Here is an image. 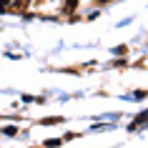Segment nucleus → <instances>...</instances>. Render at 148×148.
I'll list each match as a JSON object with an SVG mask.
<instances>
[{
	"label": "nucleus",
	"mask_w": 148,
	"mask_h": 148,
	"mask_svg": "<svg viewBox=\"0 0 148 148\" xmlns=\"http://www.w3.org/2000/svg\"><path fill=\"white\" fill-rule=\"evenodd\" d=\"M13 8H15V10H25V8H28V0H15Z\"/></svg>",
	"instance_id": "obj_1"
},
{
	"label": "nucleus",
	"mask_w": 148,
	"mask_h": 148,
	"mask_svg": "<svg viewBox=\"0 0 148 148\" xmlns=\"http://www.w3.org/2000/svg\"><path fill=\"white\" fill-rule=\"evenodd\" d=\"M65 3H68V5H65V10H73L75 5H78V0H65Z\"/></svg>",
	"instance_id": "obj_2"
},
{
	"label": "nucleus",
	"mask_w": 148,
	"mask_h": 148,
	"mask_svg": "<svg viewBox=\"0 0 148 148\" xmlns=\"http://www.w3.org/2000/svg\"><path fill=\"white\" fill-rule=\"evenodd\" d=\"M8 3H10V0H0V8L5 10V8H8Z\"/></svg>",
	"instance_id": "obj_3"
},
{
	"label": "nucleus",
	"mask_w": 148,
	"mask_h": 148,
	"mask_svg": "<svg viewBox=\"0 0 148 148\" xmlns=\"http://www.w3.org/2000/svg\"><path fill=\"white\" fill-rule=\"evenodd\" d=\"M101 3H106V0H101Z\"/></svg>",
	"instance_id": "obj_4"
}]
</instances>
